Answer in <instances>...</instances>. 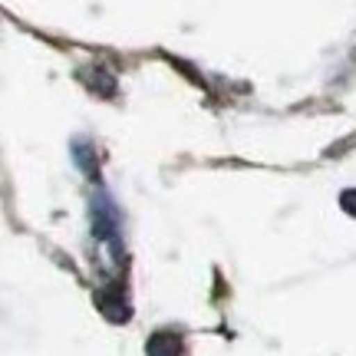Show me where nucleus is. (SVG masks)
Instances as JSON below:
<instances>
[]
</instances>
